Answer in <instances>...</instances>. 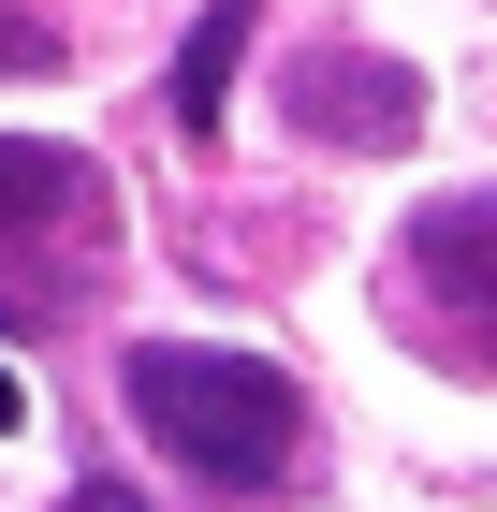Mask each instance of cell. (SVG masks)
I'll return each mask as SVG.
<instances>
[{
	"label": "cell",
	"instance_id": "7",
	"mask_svg": "<svg viewBox=\"0 0 497 512\" xmlns=\"http://www.w3.org/2000/svg\"><path fill=\"white\" fill-rule=\"evenodd\" d=\"M59 512H147V498H132V483H117V469H88V483H74V498H59Z\"/></svg>",
	"mask_w": 497,
	"mask_h": 512
},
{
	"label": "cell",
	"instance_id": "1",
	"mask_svg": "<svg viewBox=\"0 0 497 512\" xmlns=\"http://www.w3.org/2000/svg\"><path fill=\"white\" fill-rule=\"evenodd\" d=\"M117 410L205 498H278L307 469V381L264 366V352H220V337H132L117 352Z\"/></svg>",
	"mask_w": 497,
	"mask_h": 512
},
{
	"label": "cell",
	"instance_id": "2",
	"mask_svg": "<svg viewBox=\"0 0 497 512\" xmlns=\"http://www.w3.org/2000/svg\"><path fill=\"white\" fill-rule=\"evenodd\" d=\"M103 249V161L44 147V132H0V322H59L74 293L59 278Z\"/></svg>",
	"mask_w": 497,
	"mask_h": 512
},
{
	"label": "cell",
	"instance_id": "6",
	"mask_svg": "<svg viewBox=\"0 0 497 512\" xmlns=\"http://www.w3.org/2000/svg\"><path fill=\"white\" fill-rule=\"evenodd\" d=\"M0 74H59V30H44L30 0H0Z\"/></svg>",
	"mask_w": 497,
	"mask_h": 512
},
{
	"label": "cell",
	"instance_id": "3",
	"mask_svg": "<svg viewBox=\"0 0 497 512\" xmlns=\"http://www.w3.org/2000/svg\"><path fill=\"white\" fill-rule=\"evenodd\" d=\"M278 118H293L307 147L395 161V147L424 132V74H410V59H381V44H307L293 74H278Z\"/></svg>",
	"mask_w": 497,
	"mask_h": 512
},
{
	"label": "cell",
	"instance_id": "4",
	"mask_svg": "<svg viewBox=\"0 0 497 512\" xmlns=\"http://www.w3.org/2000/svg\"><path fill=\"white\" fill-rule=\"evenodd\" d=\"M410 278L454 293V308H497V191H454L410 220Z\"/></svg>",
	"mask_w": 497,
	"mask_h": 512
},
{
	"label": "cell",
	"instance_id": "5",
	"mask_svg": "<svg viewBox=\"0 0 497 512\" xmlns=\"http://www.w3.org/2000/svg\"><path fill=\"white\" fill-rule=\"evenodd\" d=\"M249 0H205L191 15V44H176V132H220V103H234V59H249Z\"/></svg>",
	"mask_w": 497,
	"mask_h": 512
},
{
	"label": "cell",
	"instance_id": "8",
	"mask_svg": "<svg viewBox=\"0 0 497 512\" xmlns=\"http://www.w3.org/2000/svg\"><path fill=\"white\" fill-rule=\"evenodd\" d=\"M15 425H30V395H15V366H0V439H15Z\"/></svg>",
	"mask_w": 497,
	"mask_h": 512
}]
</instances>
